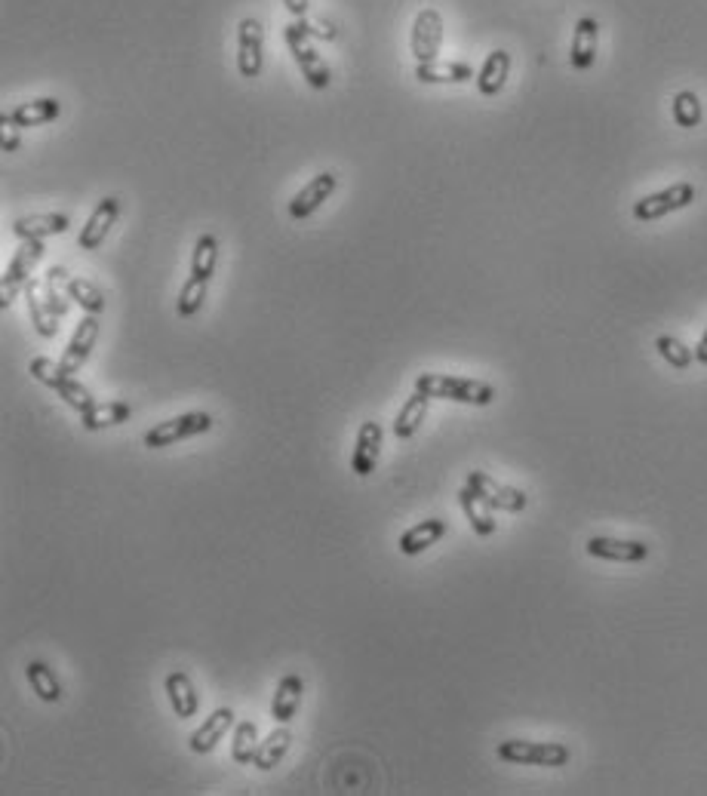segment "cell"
<instances>
[{
  "instance_id": "1",
  "label": "cell",
  "mask_w": 707,
  "mask_h": 796,
  "mask_svg": "<svg viewBox=\"0 0 707 796\" xmlns=\"http://www.w3.org/2000/svg\"><path fill=\"white\" fill-rule=\"evenodd\" d=\"M415 391H422L431 400H452L468 406H489L495 403V388L468 375H446V372H422L415 379Z\"/></svg>"
},
{
  "instance_id": "2",
  "label": "cell",
  "mask_w": 707,
  "mask_h": 796,
  "mask_svg": "<svg viewBox=\"0 0 707 796\" xmlns=\"http://www.w3.org/2000/svg\"><path fill=\"white\" fill-rule=\"evenodd\" d=\"M498 760L514 763V766H545V769H560L569 766L572 750L560 741H523V738H508L498 744Z\"/></svg>"
},
{
  "instance_id": "3",
  "label": "cell",
  "mask_w": 707,
  "mask_h": 796,
  "mask_svg": "<svg viewBox=\"0 0 707 796\" xmlns=\"http://www.w3.org/2000/svg\"><path fill=\"white\" fill-rule=\"evenodd\" d=\"M31 375L34 379L40 382V385H47V388H53L77 415H83V412H90L99 400L83 388L74 375H65L62 372V366L59 363H53V360H47V357H34L31 360Z\"/></svg>"
},
{
  "instance_id": "4",
  "label": "cell",
  "mask_w": 707,
  "mask_h": 796,
  "mask_svg": "<svg viewBox=\"0 0 707 796\" xmlns=\"http://www.w3.org/2000/svg\"><path fill=\"white\" fill-rule=\"evenodd\" d=\"M283 37H286V47H289V53H293V59H296V65H299V71H302V77L308 80V87H311V90H326V87H329V80H332L329 65H326L323 56L314 50L311 37L296 25V19L286 25Z\"/></svg>"
},
{
  "instance_id": "5",
  "label": "cell",
  "mask_w": 707,
  "mask_h": 796,
  "mask_svg": "<svg viewBox=\"0 0 707 796\" xmlns=\"http://www.w3.org/2000/svg\"><path fill=\"white\" fill-rule=\"evenodd\" d=\"M213 428V415L210 412H185V415H176V418H166V422L154 425L142 443L148 449H166V446H176L182 440H191L197 434H206Z\"/></svg>"
},
{
  "instance_id": "6",
  "label": "cell",
  "mask_w": 707,
  "mask_h": 796,
  "mask_svg": "<svg viewBox=\"0 0 707 796\" xmlns=\"http://www.w3.org/2000/svg\"><path fill=\"white\" fill-rule=\"evenodd\" d=\"M698 197V188L692 182H677L664 191H655V194H646L634 203V219L637 222H655V219H664L677 213V209H686L692 206Z\"/></svg>"
},
{
  "instance_id": "7",
  "label": "cell",
  "mask_w": 707,
  "mask_h": 796,
  "mask_svg": "<svg viewBox=\"0 0 707 796\" xmlns=\"http://www.w3.org/2000/svg\"><path fill=\"white\" fill-rule=\"evenodd\" d=\"M44 259V240H22L16 249L13 262L4 271V286H0V308H10V302L25 292V283L31 280V271Z\"/></svg>"
},
{
  "instance_id": "8",
  "label": "cell",
  "mask_w": 707,
  "mask_h": 796,
  "mask_svg": "<svg viewBox=\"0 0 707 796\" xmlns=\"http://www.w3.org/2000/svg\"><path fill=\"white\" fill-rule=\"evenodd\" d=\"M265 31H262V22L253 19V16H243L240 25H237V71L240 77H259L262 74V65H265Z\"/></svg>"
},
{
  "instance_id": "9",
  "label": "cell",
  "mask_w": 707,
  "mask_h": 796,
  "mask_svg": "<svg viewBox=\"0 0 707 796\" xmlns=\"http://www.w3.org/2000/svg\"><path fill=\"white\" fill-rule=\"evenodd\" d=\"M440 47H443V16L434 7H428L412 19L409 50H412L415 62H434Z\"/></svg>"
},
{
  "instance_id": "10",
  "label": "cell",
  "mask_w": 707,
  "mask_h": 796,
  "mask_svg": "<svg viewBox=\"0 0 707 796\" xmlns=\"http://www.w3.org/2000/svg\"><path fill=\"white\" fill-rule=\"evenodd\" d=\"M468 486L486 501L492 511H505V514H520L526 505H529V495L523 489H514V486H505L492 480L489 474L483 471H471L468 474Z\"/></svg>"
},
{
  "instance_id": "11",
  "label": "cell",
  "mask_w": 707,
  "mask_h": 796,
  "mask_svg": "<svg viewBox=\"0 0 707 796\" xmlns=\"http://www.w3.org/2000/svg\"><path fill=\"white\" fill-rule=\"evenodd\" d=\"M99 332H102L99 314H87V317L77 320V329H74L71 342H68V348H65V354L59 360L65 375H77L83 369V363L90 360V354H93V348L99 342Z\"/></svg>"
},
{
  "instance_id": "12",
  "label": "cell",
  "mask_w": 707,
  "mask_h": 796,
  "mask_svg": "<svg viewBox=\"0 0 707 796\" xmlns=\"http://www.w3.org/2000/svg\"><path fill=\"white\" fill-rule=\"evenodd\" d=\"M339 188V176L336 173H320L314 176L305 188H299V194L289 200V219H296V222H305L311 219L317 209L336 194Z\"/></svg>"
},
{
  "instance_id": "13",
  "label": "cell",
  "mask_w": 707,
  "mask_h": 796,
  "mask_svg": "<svg viewBox=\"0 0 707 796\" xmlns=\"http://www.w3.org/2000/svg\"><path fill=\"white\" fill-rule=\"evenodd\" d=\"M585 551L591 557L609 560V563H643L649 557V544L646 541H621V538L594 535V538H588Z\"/></svg>"
},
{
  "instance_id": "14",
  "label": "cell",
  "mask_w": 707,
  "mask_h": 796,
  "mask_svg": "<svg viewBox=\"0 0 707 796\" xmlns=\"http://www.w3.org/2000/svg\"><path fill=\"white\" fill-rule=\"evenodd\" d=\"M379 455H382V425L379 422H363L357 431V443L351 452V471L357 477H369L379 468Z\"/></svg>"
},
{
  "instance_id": "15",
  "label": "cell",
  "mask_w": 707,
  "mask_h": 796,
  "mask_svg": "<svg viewBox=\"0 0 707 796\" xmlns=\"http://www.w3.org/2000/svg\"><path fill=\"white\" fill-rule=\"evenodd\" d=\"M62 114V102L53 96H40L31 102H19L16 108L0 114V120L16 123L19 130H31V127H44V123H53Z\"/></svg>"
},
{
  "instance_id": "16",
  "label": "cell",
  "mask_w": 707,
  "mask_h": 796,
  "mask_svg": "<svg viewBox=\"0 0 707 796\" xmlns=\"http://www.w3.org/2000/svg\"><path fill=\"white\" fill-rule=\"evenodd\" d=\"M117 216H120V197H105L96 209H93V216L87 219V225L80 228V234H77V246L80 249H99L102 243H105V237H108V231H111V225L117 222Z\"/></svg>"
},
{
  "instance_id": "17",
  "label": "cell",
  "mask_w": 707,
  "mask_h": 796,
  "mask_svg": "<svg viewBox=\"0 0 707 796\" xmlns=\"http://www.w3.org/2000/svg\"><path fill=\"white\" fill-rule=\"evenodd\" d=\"M597 40H600V22L594 16H585L575 22L572 31V47H569V62L575 71H588L597 62Z\"/></svg>"
},
{
  "instance_id": "18",
  "label": "cell",
  "mask_w": 707,
  "mask_h": 796,
  "mask_svg": "<svg viewBox=\"0 0 707 796\" xmlns=\"http://www.w3.org/2000/svg\"><path fill=\"white\" fill-rule=\"evenodd\" d=\"M302 695H305V680L299 674H286L277 683V692L271 698V720L274 723H293L299 707H302Z\"/></svg>"
},
{
  "instance_id": "19",
  "label": "cell",
  "mask_w": 707,
  "mask_h": 796,
  "mask_svg": "<svg viewBox=\"0 0 707 796\" xmlns=\"http://www.w3.org/2000/svg\"><path fill=\"white\" fill-rule=\"evenodd\" d=\"M166 698H170V707H173V714L179 720H191L197 717V710H200V695L191 683V677L185 674V670H173V674H166Z\"/></svg>"
},
{
  "instance_id": "20",
  "label": "cell",
  "mask_w": 707,
  "mask_h": 796,
  "mask_svg": "<svg viewBox=\"0 0 707 796\" xmlns=\"http://www.w3.org/2000/svg\"><path fill=\"white\" fill-rule=\"evenodd\" d=\"M231 726H234V710H231V707H216V710H213V717H206V720L200 723V729L191 732L188 747H191L194 753H213L216 744L225 738V732H228Z\"/></svg>"
},
{
  "instance_id": "21",
  "label": "cell",
  "mask_w": 707,
  "mask_h": 796,
  "mask_svg": "<svg viewBox=\"0 0 707 796\" xmlns=\"http://www.w3.org/2000/svg\"><path fill=\"white\" fill-rule=\"evenodd\" d=\"M71 228V219L65 213H34V216H19L13 222V234L19 240H47L56 234H65Z\"/></svg>"
},
{
  "instance_id": "22",
  "label": "cell",
  "mask_w": 707,
  "mask_h": 796,
  "mask_svg": "<svg viewBox=\"0 0 707 796\" xmlns=\"http://www.w3.org/2000/svg\"><path fill=\"white\" fill-rule=\"evenodd\" d=\"M446 529H449V526H446V520H440V517L422 520V523L409 526V529L400 535L397 548H400V554H406V557H419L422 551L434 548V544L446 535Z\"/></svg>"
},
{
  "instance_id": "23",
  "label": "cell",
  "mask_w": 707,
  "mask_h": 796,
  "mask_svg": "<svg viewBox=\"0 0 707 796\" xmlns=\"http://www.w3.org/2000/svg\"><path fill=\"white\" fill-rule=\"evenodd\" d=\"M508 74H511V53L508 50H492L483 62V68L477 71V90L480 96L492 99L505 90L508 83Z\"/></svg>"
},
{
  "instance_id": "24",
  "label": "cell",
  "mask_w": 707,
  "mask_h": 796,
  "mask_svg": "<svg viewBox=\"0 0 707 796\" xmlns=\"http://www.w3.org/2000/svg\"><path fill=\"white\" fill-rule=\"evenodd\" d=\"M415 80L422 83H468L477 80V71L465 62H415Z\"/></svg>"
},
{
  "instance_id": "25",
  "label": "cell",
  "mask_w": 707,
  "mask_h": 796,
  "mask_svg": "<svg viewBox=\"0 0 707 796\" xmlns=\"http://www.w3.org/2000/svg\"><path fill=\"white\" fill-rule=\"evenodd\" d=\"M428 406H431V397H425L422 391H415V394L400 406V412H397V418H394V425H391L394 437H397V440H409V437L419 434L422 422L428 418Z\"/></svg>"
},
{
  "instance_id": "26",
  "label": "cell",
  "mask_w": 707,
  "mask_h": 796,
  "mask_svg": "<svg viewBox=\"0 0 707 796\" xmlns=\"http://www.w3.org/2000/svg\"><path fill=\"white\" fill-rule=\"evenodd\" d=\"M133 415V406L123 403V400H105V403H96L90 412L80 415V425L87 431H102V428H114V425H123L130 422Z\"/></svg>"
},
{
  "instance_id": "27",
  "label": "cell",
  "mask_w": 707,
  "mask_h": 796,
  "mask_svg": "<svg viewBox=\"0 0 707 796\" xmlns=\"http://www.w3.org/2000/svg\"><path fill=\"white\" fill-rule=\"evenodd\" d=\"M289 744H293V732H289L286 723H280V729H274L265 741H259V750H256L253 766L262 769V772H271L274 766L283 763V757L289 753Z\"/></svg>"
},
{
  "instance_id": "28",
  "label": "cell",
  "mask_w": 707,
  "mask_h": 796,
  "mask_svg": "<svg viewBox=\"0 0 707 796\" xmlns=\"http://www.w3.org/2000/svg\"><path fill=\"white\" fill-rule=\"evenodd\" d=\"M25 677H28L31 692H34L40 701H47V704L62 701V686H59V680H56V674H53V667H50L47 661H28Z\"/></svg>"
},
{
  "instance_id": "29",
  "label": "cell",
  "mask_w": 707,
  "mask_h": 796,
  "mask_svg": "<svg viewBox=\"0 0 707 796\" xmlns=\"http://www.w3.org/2000/svg\"><path fill=\"white\" fill-rule=\"evenodd\" d=\"M25 305H28V317L37 329L40 339H56V332H59V317L50 314V308L44 305V299L37 296V280H28L25 283Z\"/></svg>"
},
{
  "instance_id": "30",
  "label": "cell",
  "mask_w": 707,
  "mask_h": 796,
  "mask_svg": "<svg viewBox=\"0 0 707 796\" xmlns=\"http://www.w3.org/2000/svg\"><path fill=\"white\" fill-rule=\"evenodd\" d=\"M459 505H462V511H465V517L471 520V529L477 532V535H492L495 532V517H492V508L486 505V501L471 489V486H465L462 492H459Z\"/></svg>"
},
{
  "instance_id": "31",
  "label": "cell",
  "mask_w": 707,
  "mask_h": 796,
  "mask_svg": "<svg viewBox=\"0 0 707 796\" xmlns=\"http://www.w3.org/2000/svg\"><path fill=\"white\" fill-rule=\"evenodd\" d=\"M219 265V240L216 234H200L194 243V256H191V277L210 280Z\"/></svg>"
},
{
  "instance_id": "32",
  "label": "cell",
  "mask_w": 707,
  "mask_h": 796,
  "mask_svg": "<svg viewBox=\"0 0 707 796\" xmlns=\"http://www.w3.org/2000/svg\"><path fill=\"white\" fill-rule=\"evenodd\" d=\"M65 289H68V299L77 302V308H83L87 314H105L108 302H105V296H102V289H96L90 280L68 277Z\"/></svg>"
},
{
  "instance_id": "33",
  "label": "cell",
  "mask_w": 707,
  "mask_h": 796,
  "mask_svg": "<svg viewBox=\"0 0 707 796\" xmlns=\"http://www.w3.org/2000/svg\"><path fill=\"white\" fill-rule=\"evenodd\" d=\"M256 750H259V726L253 720L237 723L234 741H231V757H234V763L249 766V763L256 760Z\"/></svg>"
},
{
  "instance_id": "34",
  "label": "cell",
  "mask_w": 707,
  "mask_h": 796,
  "mask_svg": "<svg viewBox=\"0 0 707 796\" xmlns=\"http://www.w3.org/2000/svg\"><path fill=\"white\" fill-rule=\"evenodd\" d=\"M206 286H210V280H200V277H188L185 286L179 289V299H176V314L182 320H191L203 302H206Z\"/></svg>"
},
{
  "instance_id": "35",
  "label": "cell",
  "mask_w": 707,
  "mask_h": 796,
  "mask_svg": "<svg viewBox=\"0 0 707 796\" xmlns=\"http://www.w3.org/2000/svg\"><path fill=\"white\" fill-rule=\"evenodd\" d=\"M671 111H674L677 127H683V130H695L698 123H701V117H704V111H701V99H698L692 90H683V93H677V96H674V105H671Z\"/></svg>"
},
{
  "instance_id": "36",
  "label": "cell",
  "mask_w": 707,
  "mask_h": 796,
  "mask_svg": "<svg viewBox=\"0 0 707 796\" xmlns=\"http://www.w3.org/2000/svg\"><path fill=\"white\" fill-rule=\"evenodd\" d=\"M655 348H658V354L668 360V366H674V369H689L692 366V360H695V351H689L677 335H658L655 339Z\"/></svg>"
},
{
  "instance_id": "37",
  "label": "cell",
  "mask_w": 707,
  "mask_h": 796,
  "mask_svg": "<svg viewBox=\"0 0 707 796\" xmlns=\"http://www.w3.org/2000/svg\"><path fill=\"white\" fill-rule=\"evenodd\" d=\"M296 25L308 34V37H317V40H336V28L329 22H308V19H296Z\"/></svg>"
},
{
  "instance_id": "38",
  "label": "cell",
  "mask_w": 707,
  "mask_h": 796,
  "mask_svg": "<svg viewBox=\"0 0 707 796\" xmlns=\"http://www.w3.org/2000/svg\"><path fill=\"white\" fill-rule=\"evenodd\" d=\"M0 123H4V136H0L4 139V151H16L19 148V127L10 120H0Z\"/></svg>"
},
{
  "instance_id": "39",
  "label": "cell",
  "mask_w": 707,
  "mask_h": 796,
  "mask_svg": "<svg viewBox=\"0 0 707 796\" xmlns=\"http://www.w3.org/2000/svg\"><path fill=\"white\" fill-rule=\"evenodd\" d=\"M286 4V10L293 13L296 19H305L308 16V0H283Z\"/></svg>"
},
{
  "instance_id": "40",
  "label": "cell",
  "mask_w": 707,
  "mask_h": 796,
  "mask_svg": "<svg viewBox=\"0 0 707 796\" xmlns=\"http://www.w3.org/2000/svg\"><path fill=\"white\" fill-rule=\"evenodd\" d=\"M695 360L701 363V366H707V329H704V335L698 339V348H695Z\"/></svg>"
}]
</instances>
